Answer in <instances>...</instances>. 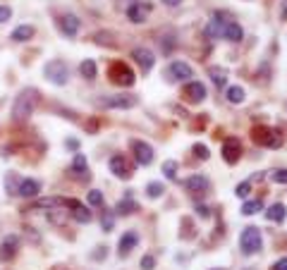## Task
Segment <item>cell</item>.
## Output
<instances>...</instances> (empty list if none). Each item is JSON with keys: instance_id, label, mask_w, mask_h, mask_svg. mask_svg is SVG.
<instances>
[{"instance_id": "27", "label": "cell", "mask_w": 287, "mask_h": 270, "mask_svg": "<svg viewBox=\"0 0 287 270\" xmlns=\"http://www.w3.org/2000/svg\"><path fill=\"white\" fill-rule=\"evenodd\" d=\"M228 100L234 103V106H237V103H242V100H244V88L242 86H230V88H228Z\"/></svg>"}, {"instance_id": "29", "label": "cell", "mask_w": 287, "mask_h": 270, "mask_svg": "<svg viewBox=\"0 0 287 270\" xmlns=\"http://www.w3.org/2000/svg\"><path fill=\"white\" fill-rule=\"evenodd\" d=\"M163 174H166L168 180H177V162L175 160L163 162Z\"/></svg>"}, {"instance_id": "20", "label": "cell", "mask_w": 287, "mask_h": 270, "mask_svg": "<svg viewBox=\"0 0 287 270\" xmlns=\"http://www.w3.org/2000/svg\"><path fill=\"white\" fill-rule=\"evenodd\" d=\"M32 36H34V26L32 24H22V26H17V29L12 32L10 38L14 44H24V41H29Z\"/></svg>"}, {"instance_id": "28", "label": "cell", "mask_w": 287, "mask_h": 270, "mask_svg": "<svg viewBox=\"0 0 287 270\" xmlns=\"http://www.w3.org/2000/svg\"><path fill=\"white\" fill-rule=\"evenodd\" d=\"M210 76H213V84L218 88H222L225 84H228V79H225V72L222 70H218V67H210Z\"/></svg>"}, {"instance_id": "9", "label": "cell", "mask_w": 287, "mask_h": 270, "mask_svg": "<svg viewBox=\"0 0 287 270\" xmlns=\"http://www.w3.org/2000/svg\"><path fill=\"white\" fill-rule=\"evenodd\" d=\"M65 208L72 210V218L77 220V222H91V210H88L84 204H79L77 198H65Z\"/></svg>"}, {"instance_id": "15", "label": "cell", "mask_w": 287, "mask_h": 270, "mask_svg": "<svg viewBox=\"0 0 287 270\" xmlns=\"http://www.w3.org/2000/svg\"><path fill=\"white\" fill-rule=\"evenodd\" d=\"M170 76H172V79H192V76H194V70H192L187 62L175 60V62L170 65Z\"/></svg>"}, {"instance_id": "39", "label": "cell", "mask_w": 287, "mask_h": 270, "mask_svg": "<svg viewBox=\"0 0 287 270\" xmlns=\"http://www.w3.org/2000/svg\"><path fill=\"white\" fill-rule=\"evenodd\" d=\"M196 213H199L201 218H208L210 213H208V208H206V206H196Z\"/></svg>"}, {"instance_id": "34", "label": "cell", "mask_w": 287, "mask_h": 270, "mask_svg": "<svg viewBox=\"0 0 287 270\" xmlns=\"http://www.w3.org/2000/svg\"><path fill=\"white\" fill-rule=\"evenodd\" d=\"M194 153H196V158H201V160H206L210 156L208 146H204V144H194Z\"/></svg>"}, {"instance_id": "11", "label": "cell", "mask_w": 287, "mask_h": 270, "mask_svg": "<svg viewBox=\"0 0 287 270\" xmlns=\"http://www.w3.org/2000/svg\"><path fill=\"white\" fill-rule=\"evenodd\" d=\"M182 94H184V98H187L189 103H201L206 98V86L201 82H189V84H184Z\"/></svg>"}, {"instance_id": "30", "label": "cell", "mask_w": 287, "mask_h": 270, "mask_svg": "<svg viewBox=\"0 0 287 270\" xmlns=\"http://www.w3.org/2000/svg\"><path fill=\"white\" fill-rule=\"evenodd\" d=\"M48 218H50V222L62 225V222L67 220V213H65V210H56V208H53V210H48Z\"/></svg>"}, {"instance_id": "36", "label": "cell", "mask_w": 287, "mask_h": 270, "mask_svg": "<svg viewBox=\"0 0 287 270\" xmlns=\"http://www.w3.org/2000/svg\"><path fill=\"white\" fill-rule=\"evenodd\" d=\"M10 17H12V10L8 8V5H0V24L2 22H10Z\"/></svg>"}, {"instance_id": "32", "label": "cell", "mask_w": 287, "mask_h": 270, "mask_svg": "<svg viewBox=\"0 0 287 270\" xmlns=\"http://www.w3.org/2000/svg\"><path fill=\"white\" fill-rule=\"evenodd\" d=\"M88 204L91 206H103V194H100L98 189H91V192H88Z\"/></svg>"}, {"instance_id": "24", "label": "cell", "mask_w": 287, "mask_h": 270, "mask_svg": "<svg viewBox=\"0 0 287 270\" xmlns=\"http://www.w3.org/2000/svg\"><path fill=\"white\" fill-rule=\"evenodd\" d=\"M258 210H264V201L258 198V201H246L242 206V216H256Z\"/></svg>"}, {"instance_id": "16", "label": "cell", "mask_w": 287, "mask_h": 270, "mask_svg": "<svg viewBox=\"0 0 287 270\" xmlns=\"http://www.w3.org/2000/svg\"><path fill=\"white\" fill-rule=\"evenodd\" d=\"M60 29H62V34H67V36H77L79 20L74 14H62V17H60Z\"/></svg>"}, {"instance_id": "25", "label": "cell", "mask_w": 287, "mask_h": 270, "mask_svg": "<svg viewBox=\"0 0 287 270\" xmlns=\"http://www.w3.org/2000/svg\"><path fill=\"white\" fill-rule=\"evenodd\" d=\"M72 172L86 174V156H82V153L74 156V160H72ZM86 177H88V174H86Z\"/></svg>"}, {"instance_id": "3", "label": "cell", "mask_w": 287, "mask_h": 270, "mask_svg": "<svg viewBox=\"0 0 287 270\" xmlns=\"http://www.w3.org/2000/svg\"><path fill=\"white\" fill-rule=\"evenodd\" d=\"M44 74L56 84V86H65L67 82H70V67L62 62V60H50L48 65H46Z\"/></svg>"}, {"instance_id": "7", "label": "cell", "mask_w": 287, "mask_h": 270, "mask_svg": "<svg viewBox=\"0 0 287 270\" xmlns=\"http://www.w3.org/2000/svg\"><path fill=\"white\" fill-rule=\"evenodd\" d=\"M103 108H115V110H127L136 106V96H108L100 100Z\"/></svg>"}, {"instance_id": "8", "label": "cell", "mask_w": 287, "mask_h": 270, "mask_svg": "<svg viewBox=\"0 0 287 270\" xmlns=\"http://www.w3.org/2000/svg\"><path fill=\"white\" fill-rule=\"evenodd\" d=\"M132 58L136 60V65L142 67V72H144V74L154 70L156 58H154V53H151L148 48H142V46H139V48H134V50H132Z\"/></svg>"}, {"instance_id": "38", "label": "cell", "mask_w": 287, "mask_h": 270, "mask_svg": "<svg viewBox=\"0 0 287 270\" xmlns=\"http://www.w3.org/2000/svg\"><path fill=\"white\" fill-rule=\"evenodd\" d=\"M270 270H287V258H280Z\"/></svg>"}, {"instance_id": "42", "label": "cell", "mask_w": 287, "mask_h": 270, "mask_svg": "<svg viewBox=\"0 0 287 270\" xmlns=\"http://www.w3.org/2000/svg\"><path fill=\"white\" fill-rule=\"evenodd\" d=\"M163 2H166V5H170V8H175V5H180L182 0H163Z\"/></svg>"}, {"instance_id": "6", "label": "cell", "mask_w": 287, "mask_h": 270, "mask_svg": "<svg viewBox=\"0 0 287 270\" xmlns=\"http://www.w3.org/2000/svg\"><path fill=\"white\" fill-rule=\"evenodd\" d=\"M240 156H242V144H240V139L228 136L225 144H222V158H225V162L234 165V162L240 160Z\"/></svg>"}, {"instance_id": "26", "label": "cell", "mask_w": 287, "mask_h": 270, "mask_svg": "<svg viewBox=\"0 0 287 270\" xmlns=\"http://www.w3.org/2000/svg\"><path fill=\"white\" fill-rule=\"evenodd\" d=\"M79 72H82L84 79H94V76H96V62H94V60H84V62L79 65Z\"/></svg>"}, {"instance_id": "35", "label": "cell", "mask_w": 287, "mask_h": 270, "mask_svg": "<svg viewBox=\"0 0 287 270\" xmlns=\"http://www.w3.org/2000/svg\"><path fill=\"white\" fill-rule=\"evenodd\" d=\"M249 192H252V184H249V182H242L237 189H234V194L240 196V198H246V196H249Z\"/></svg>"}, {"instance_id": "13", "label": "cell", "mask_w": 287, "mask_h": 270, "mask_svg": "<svg viewBox=\"0 0 287 270\" xmlns=\"http://www.w3.org/2000/svg\"><path fill=\"white\" fill-rule=\"evenodd\" d=\"M110 170H112V174L120 177V180H130V177H132L130 162L124 160V156H112L110 158Z\"/></svg>"}, {"instance_id": "18", "label": "cell", "mask_w": 287, "mask_h": 270, "mask_svg": "<svg viewBox=\"0 0 287 270\" xmlns=\"http://www.w3.org/2000/svg\"><path fill=\"white\" fill-rule=\"evenodd\" d=\"M139 244V237H136V232H124L120 237V244H118V248H120L122 256H127L130 251H132L134 246Z\"/></svg>"}, {"instance_id": "5", "label": "cell", "mask_w": 287, "mask_h": 270, "mask_svg": "<svg viewBox=\"0 0 287 270\" xmlns=\"http://www.w3.org/2000/svg\"><path fill=\"white\" fill-rule=\"evenodd\" d=\"M110 79H112V84H118V86H132L134 84V72H132V67L130 65H124V62H115V65L110 67Z\"/></svg>"}, {"instance_id": "14", "label": "cell", "mask_w": 287, "mask_h": 270, "mask_svg": "<svg viewBox=\"0 0 287 270\" xmlns=\"http://www.w3.org/2000/svg\"><path fill=\"white\" fill-rule=\"evenodd\" d=\"M38 192H41V184L36 182V180H22L20 189H17V194L24 196V198H36Z\"/></svg>"}, {"instance_id": "12", "label": "cell", "mask_w": 287, "mask_h": 270, "mask_svg": "<svg viewBox=\"0 0 287 270\" xmlns=\"http://www.w3.org/2000/svg\"><path fill=\"white\" fill-rule=\"evenodd\" d=\"M148 12H151V8L148 5H144V2H139V0H134L132 5L127 8V20L132 24H142L146 17H148Z\"/></svg>"}, {"instance_id": "17", "label": "cell", "mask_w": 287, "mask_h": 270, "mask_svg": "<svg viewBox=\"0 0 287 270\" xmlns=\"http://www.w3.org/2000/svg\"><path fill=\"white\" fill-rule=\"evenodd\" d=\"M242 36H244V32H242V26L240 24H234V22H225L222 24V38H228V41H242Z\"/></svg>"}, {"instance_id": "1", "label": "cell", "mask_w": 287, "mask_h": 270, "mask_svg": "<svg viewBox=\"0 0 287 270\" xmlns=\"http://www.w3.org/2000/svg\"><path fill=\"white\" fill-rule=\"evenodd\" d=\"M36 100H38V94L34 88H24L20 96L14 98V106H12V120L14 122H24L34 115V108H36Z\"/></svg>"}, {"instance_id": "40", "label": "cell", "mask_w": 287, "mask_h": 270, "mask_svg": "<svg viewBox=\"0 0 287 270\" xmlns=\"http://www.w3.org/2000/svg\"><path fill=\"white\" fill-rule=\"evenodd\" d=\"M280 17H282V20H287V0H282V2H280Z\"/></svg>"}, {"instance_id": "22", "label": "cell", "mask_w": 287, "mask_h": 270, "mask_svg": "<svg viewBox=\"0 0 287 270\" xmlns=\"http://www.w3.org/2000/svg\"><path fill=\"white\" fill-rule=\"evenodd\" d=\"M285 213H287V208L282 204H273L266 210V218H268L270 222H282V220H285Z\"/></svg>"}, {"instance_id": "21", "label": "cell", "mask_w": 287, "mask_h": 270, "mask_svg": "<svg viewBox=\"0 0 287 270\" xmlns=\"http://www.w3.org/2000/svg\"><path fill=\"white\" fill-rule=\"evenodd\" d=\"M184 186H187L189 192H204L208 186V180L204 174H192L189 180H184Z\"/></svg>"}, {"instance_id": "2", "label": "cell", "mask_w": 287, "mask_h": 270, "mask_svg": "<svg viewBox=\"0 0 287 270\" xmlns=\"http://www.w3.org/2000/svg\"><path fill=\"white\" fill-rule=\"evenodd\" d=\"M252 139L258 144V146H266V148H278L282 139H280V132L273 130V127H254L252 130Z\"/></svg>"}, {"instance_id": "10", "label": "cell", "mask_w": 287, "mask_h": 270, "mask_svg": "<svg viewBox=\"0 0 287 270\" xmlns=\"http://www.w3.org/2000/svg\"><path fill=\"white\" fill-rule=\"evenodd\" d=\"M132 151H134V158L139 165H151L154 160V148L146 144V141H132Z\"/></svg>"}, {"instance_id": "19", "label": "cell", "mask_w": 287, "mask_h": 270, "mask_svg": "<svg viewBox=\"0 0 287 270\" xmlns=\"http://www.w3.org/2000/svg\"><path fill=\"white\" fill-rule=\"evenodd\" d=\"M17 248H20V237H17V234H10V237H5V242H2V248H0L2 254H0V256H2V258H10V256L17 254Z\"/></svg>"}, {"instance_id": "23", "label": "cell", "mask_w": 287, "mask_h": 270, "mask_svg": "<svg viewBox=\"0 0 287 270\" xmlns=\"http://www.w3.org/2000/svg\"><path fill=\"white\" fill-rule=\"evenodd\" d=\"M136 208H139V206H136V204L132 201V196H127L124 201H120V204H118V208H115V210H118L120 216H132Z\"/></svg>"}, {"instance_id": "37", "label": "cell", "mask_w": 287, "mask_h": 270, "mask_svg": "<svg viewBox=\"0 0 287 270\" xmlns=\"http://www.w3.org/2000/svg\"><path fill=\"white\" fill-rule=\"evenodd\" d=\"M154 266H156L154 256H144L142 258V270H154Z\"/></svg>"}, {"instance_id": "31", "label": "cell", "mask_w": 287, "mask_h": 270, "mask_svg": "<svg viewBox=\"0 0 287 270\" xmlns=\"http://www.w3.org/2000/svg\"><path fill=\"white\" fill-rule=\"evenodd\" d=\"M146 192H148V196H151V198H158V196L163 194V184H160V182H151Z\"/></svg>"}, {"instance_id": "41", "label": "cell", "mask_w": 287, "mask_h": 270, "mask_svg": "<svg viewBox=\"0 0 287 270\" xmlns=\"http://www.w3.org/2000/svg\"><path fill=\"white\" fill-rule=\"evenodd\" d=\"M112 227V218H103V230H110Z\"/></svg>"}, {"instance_id": "43", "label": "cell", "mask_w": 287, "mask_h": 270, "mask_svg": "<svg viewBox=\"0 0 287 270\" xmlns=\"http://www.w3.org/2000/svg\"><path fill=\"white\" fill-rule=\"evenodd\" d=\"M213 270H222V268H213Z\"/></svg>"}, {"instance_id": "33", "label": "cell", "mask_w": 287, "mask_h": 270, "mask_svg": "<svg viewBox=\"0 0 287 270\" xmlns=\"http://www.w3.org/2000/svg\"><path fill=\"white\" fill-rule=\"evenodd\" d=\"M270 180H273L276 184H287V170H285V168L276 170V172L270 174Z\"/></svg>"}, {"instance_id": "4", "label": "cell", "mask_w": 287, "mask_h": 270, "mask_svg": "<svg viewBox=\"0 0 287 270\" xmlns=\"http://www.w3.org/2000/svg\"><path fill=\"white\" fill-rule=\"evenodd\" d=\"M240 246H242V251L246 256L256 254L261 248V230L258 227H246L242 232V237H240Z\"/></svg>"}]
</instances>
